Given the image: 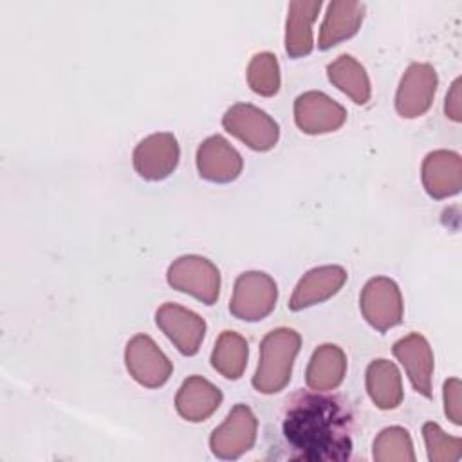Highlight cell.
<instances>
[{
    "instance_id": "obj_5",
    "label": "cell",
    "mask_w": 462,
    "mask_h": 462,
    "mask_svg": "<svg viewBox=\"0 0 462 462\" xmlns=\"http://www.w3.org/2000/svg\"><path fill=\"white\" fill-rule=\"evenodd\" d=\"M222 126L254 152H269L280 139L278 123L251 103L229 106L222 117Z\"/></svg>"
},
{
    "instance_id": "obj_1",
    "label": "cell",
    "mask_w": 462,
    "mask_h": 462,
    "mask_svg": "<svg viewBox=\"0 0 462 462\" xmlns=\"http://www.w3.org/2000/svg\"><path fill=\"white\" fill-rule=\"evenodd\" d=\"M356 417L350 402L330 392L298 390L267 426L269 457L303 462L348 460Z\"/></svg>"
},
{
    "instance_id": "obj_19",
    "label": "cell",
    "mask_w": 462,
    "mask_h": 462,
    "mask_svg": "<svg viewBox=\"0 0 462 462\" xmlns=\"http://www.w3.org/2000/svg\"><path fill=\"white\" fill-rule=\"evenodd\" d=\"M321 9L319 0H298L289 4L287 22H285V52L291 58L309 56L314 49L312 23Z\"/></svg>"
},
{
    "instance_id": "obj_18",
    "label": "cell",
    "mask_w": 462,
    "mask_h": 462,
    "mask_svg": "<svg viewBox=\"0 0 462 462\" xmlns=\"http://www.w3.org/2000/svg\"><path fill=\"white\" fill-rule=\"evenodd\" d=\"M363 18H365V4L337 2V0L330 2L319 29L318 49L327 51L352 38L359 31Z\"/></svg>"
},
{
    "instance_id": "obj_6",
    "label": "cell",
    "mask_w": 462,
    "mask_h": 462,
    "mask_svg": "<svg viewBox=\"0 0 462 462\" xmlns=\"http://www.w3.org/2000/svg\"><path fill=\"white\" fill-rule=\"evenodd\" d=\"M256 433L258 419L249 406L238 402L231 408L226 420L213 430L209 449L217 458L235 460L254 446Z\"/></svg>"
},
{
    "instance_id": "obj_23",
    "label": "cell",
    "mask_w": 462,
    "mask_h": 462,
    "mask_svg": "<svg viewBox=\"0 0 462 462\" xmlns=\"http://www.w3.org/2000/svg\"><path fill=\"white\" fill-rule=\"evenodd\" d=\"M249 357V346L245 337L238 332L224 330L211 352V366L226 379L236 381L242 377Z\"/></svg>"
},
{
    "instance_id": "obj_13",
    "label": "cell",
    "mask_w": 462,
    "mask_h": 462,
    "mask_svg": "<svg viewBox=\"0 0 462 462\" xmlns=\"http://www.w3.org/2000/svg\"><path fill=\"white\" fill-rule=\"evenodd\" d=\"M242 155L222 135H211L197 148V170L208 182H233L242 173Z\"/></svg>"
},
{
    "instance_id": "obj_26",
    "label": "cell",
    "mask_w": 462,
    "mask_h": 462,
    "mask_svg": "<svg viewBox=\"0 0 462 462\" xmlns=\"http://www.w3.org/2000/svg\"><path fill=\"white\" fill-rule=\"evenodd\" d=\"M422 437L431 462H453L460 458V437L448 435L437 422H426L422 426Z\"/></svg>"
},
{
    "instance_id": "obj_15",
    "label": "cell",
    "mask_w": 462,
    "mask_h": 462,
    "mask_svg": "<svg viewBox=\"0 0 462 462\" xmlns=\"http://www.w3.org/2000/svg\"><path fill=\"white\" fill-rule=\"evenodd\" d=\"M392 352L404 366L413 390L430 399L433 377V352L428 339L417 332H411L395 341Z\"/></svg>"
},
{
    "instance_id": "obj_20",
    "label": "cell",
    "mask_w": 462,
    "mask_h": 462,
    "mask_svg": "<svg viewBox=\"0 0 462 462\" xmlns=\"http://www.w3.org/2000/svg\"><path fill=\"white\" fill-rule=\"evenodd\" d=\"M346 374V356L345 352L332 343L319 345L307 365L305 383L310 390L316 392H332L336 390Z\"/></svg>"
},
{
    "instance_id": "obj_14",
    "label": "cell",
    "mask_w": 462,
    "mask_h": 462,
    "mask_svg": "<svg viewBox=\"0 0 462 462\" xmlns=\"http://www.w3.org/2000/svg\"><path fill=\"white\" fill-rule=\"evenodd\" d=\"M422 186L431 199H448L460 191L462 186V159L451 150L430 152L420 168Z\"/></svg>"
},
{
    "instance_id": "obj_25",
    "label": "cell",
    "mask_w": 462,
    "mask_h": 462,
    "mask_svg": "<svg viewBox=\"0 0 462 462\" xmlns=\"http://www.w3.org/2000/svg\"><path fill=\"white\" fill-rule=\"evenodd\" d=\"M247 83L253 92L271 97L280 90V67L273 52H258L247 65Z\"/></svg>"
},
{
    "instance_id": "obj_22",
    "label": "cell",
    "mask_w": 462,
    "mask_h": 462,
    "mask_svg": "<svg viewBox=\"0 0 462 462\" xmlns=\"http://www.w3.org/2000/svg\"><path fill=\"white\" fill-rule=\"evenodd\" d=\"M328 81L346 94L356 105H366L372 96V87L365 67L350 54H341L327 65Z\"/></svg>"
},
{
    "instance_id": "obj_7",
    "label": "cell",
    "mask_w": 462,
    "mask_h": 462,
    "mask_svg": "<svg viewBox=\"0 0 462 462\" xmlns=\"http://www.w3.org/2000/svg\"><path fill=\"white\" fill-rule=\"evenodd\" d=\"M359 309L366 323L377 332L393 328L402 321L404 314L399 285L386 276L370 278L361 291Z\"/></svg>"
},
{
    "instance_id": "obj_8",
    "label": "cell",
    "mask_w": 462,
    "mask_h": 462,
    "mask_svg": "<svg viewBox=\"0 0 462 462\" xmlns=\"http://www.w3.org/2000/svg\"><path fill=\"white\" fill-rule=\"evenodd\" d=\"M125 365L132 379L144 388L166 384L173 372L171 361L146 334H137L126 343Z\"/></svg>"
},
{
    "instance_id": "obj_11",
    "label": "cell",
    "mask_w": 462,
    "mask_h": 462,
    "mask_svg": "<svg viewBox=\"0 0 462 462\" xmlns=\"http://www.w3.org/2000/svg\"><path fill=\"white\" fill-rule=\"evenodd\" d=\"M294 121L303 134H328L345 125L346 110L325 92L309 90L300 94L294 101Z\"/></svg>"
},
{
    "instance_id": "obj_4",
    "label": "cell",
    "mask_w": 462,
    "mask_h": 462,
    "mask_svg": "<svg viewBox=\"0 0 462 462\" xmlns=\"http://www.w3.org/2000/svg\"><path fill=\"white\" fill-rule=\"evenodd\" d=\"M276 300V282L267 273L247 271L235 282L229 312L242 321H260L274 310Z\"/></svg>"
},
{
    "instance_id": "obj_12",
    "label": "cell",
    "mask_w": 462,
    "mask_h": 462,
    "mask_svg": "<svg viewBox=\"0 0 462 462\" xmlns=\"http://www.w3.org/2000/svg\"><path fill=\"white\" fill-rule=\"evenodd\" d=\"M155 323L184 356H195L206 336V321L177 303H162L155 312Z\"/></svg>"
},
{
    "instance_id": "obj_16",
    "label": "cell",
    "mask_w": 462,
    "mask_h": 462,
    "mask_svg": "<svg viewBox=\"0 0 462 462\" xmlns=\"http://www.w3.org/2000/svg\"><path fill=\"white\" fill-rule=\"evenodd\" d=\"M348 274L341 265H321L314 267L301 276L287 307L294 312L323 303L332 298L345 285Z\"/></svg>"
},
{
    "instance_id": "obj_9",
    "label": "cell",
    "mask_w": 462,
    "mask_h": 462,
    "mask_svg": "<svg viewBox=\"0 0 462 462\" xmlns=\"http://www.w3.org/2000/svg\"><path fill=\"white\" fill-rule=\"evenodd\" d=\"M439 78L430 63H411L397 87L395 110L401 117L415 119L426 114L433 103Z\"/></svg>"
},
{
    "instance_id": "obj_28",
    "label": "cell",
    "mask_w": 462,
    "mask_h": 462,
    "mask_svg": "<svg viewBox=\"0 0 462 462\" xmlns=\"http://www.w3.org/2000/svg\"><path fill=\"white\" fill-rule=\"evenodd\" d=\"M444 112L455 123H458L462 119V116H460V78H457L453 81V85H451V88H449V92L446 96Z\"/></svg>"
},
{
    "instance_id": "obj_3",
    "label": "cell",
    "mask_w": 462,
    "mask_h": 462,
    "mask_svg": "<svg viewBox=\"0 0 462 462\" xmlns=\"http://www.w3.org/2000/svg\"><path fill=\"white\" fill-rule=\"evenodd\" d=\"M166 280L175 291L191 294L206 305H213L220 294V271L206 256H179L168 267Z\"/></svg>"
},
{
    "instance_id": "obj_24",
    "label": "cell",
    "mask_w": 462,
    "mask_h": 462,
    "mask_svg": "<svg viewBox=\"0 0 462 462\" xmlns=\"http://www.w3.org/2000/svg\"><path fill=\"white\" fill-rule=\"evenodd\" d=\"M374 460L377 462H413L415 451L408 430L390 426L381 430L374 440Z\"/></svg>"
},
{
    "instance_id": "obj_2",
    "label": "cell",
    "mask_w": 462,
    "mask_h": 462,
    "mask_svg": "<svg viewBox=\"0 0 462 462\" xmlns=\"http://www.w3.org/2000/svg\"><path fill=\"white\" fill-rule=\"evenodd\" d=\"M300 346L301 337L296 330L287 327L271 330L260 343V361L253 375L254 390L265 395L282 392L291 381Z\"/></svg>"
},
{
    "instance_id": "obj_17",
    "label": "cell",
    "mask_w": 462,
    "mask_h": 462,
    "mask_svg": "<svg viewBox=\"0 0 462 462\" xmlns=\"http://www.w3.org/2000/svg\"><path fill=\"white\" fill-rule=\"evenodd\" d=\"M222 404V392L200 375L182 381L175 395V410L188 422H202L209 419Z\"/></svg>"
},
{
    "instance_id": "obj_27",
    "label": "cell",
    "mask_w": 462,
    "mask_h": 462,
    "mask_svg": "<svg viewBox=\"0 0 462 462\" xmlns=\"http://www.w3.org/2000/svg\"><path fill=\"white\" fill-rule=\"evenodd\" d=\"M460 381L457 377H451L444 383V411L446 417L453 424L462 422V406H460Z\"/></svg>"
},
{
    "instance_id": "obj_21",
    "label": "cell",
    "mask_w": 462,
    "mask_h": 462,
    "mask_svg": "<svg viewBox=\"0 0 462 462\" xmlns=\"http://www.w3.org/2000/svg\"><path fill=\"white\" fill-rule=\"evenodd\" d=\"M366 392L379 410H393L402 402V379L395 363L374 359L366 368Z\"/></svg>"
},
{
    "instance_id": "obj_10",
    "label": "cell",
    "mask_w": 462,
    "mask_h": 462,
    "mask_svg": "<svg viewBox=\"0 0 462 462\" xmlns=\"http://www.w3.org/2000/svg\"><path fill=\"white\" fill-rule=\"evenodd\" d=\"M180 159L177 137L170 132H159L144 137L134 150L132 162L144 180H162L173 173Z\"/></svg>"
}]
</instances>
